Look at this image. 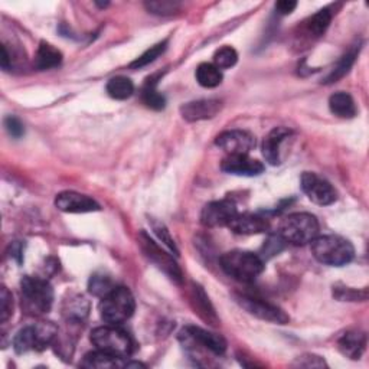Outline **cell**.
I'll use <instances>...</instances> for the list:
<instances>
[{"label": "cell", "mask_w": 369, "mask_h": 369, "mask_svg": "<svg viewBox=\"0 0 369 369\" xmlns=\"http://www.w3.org/2000/svg\"><path fill=\"white\" fill-rule=\"evenodd\" d=\"M310 247L316 260L332 267L346 266L355 257L354 245L339 235H318L310 242Z\"/></svg>", "instance_id": "6da1fadb"}, {"label": "cell", "mask_w": 369, "mask_h": 369, "mask_svg": "<svg viewBox=\"0 0 369 369\" xmlns=\"http://www.w3.org/2000/svg\"><path fill=\"white\" fill-rule=\"evenodd\" d=\"M219 262L225 274L242 283H251L264 270V260L251 251H228L221 257Z\"/></svg>", "instance_id": "7a4b0ae2"}, {"label": "cell", "mask_w": 369, "mask_h": 369, "mask_svg": "<svg viewBox=\"0 0 369 369\" xmlns=\"http://www.w3.org/2000/svg\"><path fill=\"white\" fill-rule=\"evenodd\" d=\"M98 309L105 323L118 326L133 316L136 309L134 297L127 287H114L110 293L101 297Z\"/></svg>", "instance_id": "3957f363"}, {"label": "cell", "mask_w": 369, "mask_h": 369, "mask_svg": "<svg viewBox=\"0 0 369 369\" xmlns=\"http://www.w3.org/2000/svg\"><path fill=\"white\" fill-rule=\"evenodd\" d=\"M278 235L287 244L305 245L319 235V222L312 214L296 213L281 221Z\"/></svg>", "instance_id": "277c9868"}, {"label": "cell", "mask_w": 369, "mask_h": 369, "mask_svg": "<svg viewBox=\"0 0 369 369\" xmlns=\"http://www.w3.org/2000/svg\"><path fill=\"white\" fill-rule=\"evenodd\" d=\"M90 339L97 349L120 358H129L134 352V343L127 332L113 325L94 329Z\"/></svg>", "instance_id": "5b68a950"}, {"label": "cell", "mask_w": 369, "mask_h": 369, "mask_svg": "<svg viewBox=\"0 0 369 369\" xmlns=\"http://www.w3.org/2000/svg\"><path fill=\"white\" fill-rule=\"evenodd\" d=\"M58 336V329L52 323H39L26 326L16 333L13 349L16 354H26L29 350H42Z\"/></svg>", "instance_id": "8992f818"}, {"label": "cell", "mask_w": 369, "mask_h": 369, "mask_svg": "<svg viewBox=\"0 0 369 369\" xmlns=\"http://www.w3.org/2000/svg\"><path fill=\"white\" fill-rule=\"evenodd\" d=\"M138 244H140V247H142V251L145 253V255L153 262L157 269L162 270L172 281H174V283H178V285L182 283L183 274H182L181 267L178 266L177 260L173 258V255L163 251L159 245H157L143 231L138 234Z\"/></svg>", "instance_id": "52a82bcc"}, {"label": "cell", "mask_w": 369, "mask_h": 369, "mask_svg": "<svg viewBox=\"0 0 369 369\" xmlns=\"http://www.w3.org/2000/svg\"><path fill=\"white\" fill-rule=\"evenodd\" d=\"M22 296L32 310L48 313L54 303V290L46 280L26 276L21 281Z\"/></svg>", "instance_id": "ba28073f"}, {"label": "cell", "mask_w": 369, "mask_h": 369, "mask_svg": "<svg viewBox=\"0 0 369 369\" xmlns=\"http://www.w3.org/2000/svg\"><path fill=\"white\" fill-rule=\"evenodd\" d=\"M234 298L245 312L255 316V318L261 321L271 322L276 325H286L290 321L285 310H281L278 306L271 305L266 300H261V298L247 294H235Z\"/></svg>", "instance_id": "9c48e42d"}, {"label": "cell", "mask_w": 369, "mask_h": 369, "mask_svg": "<svg viewBox=\"0 0 369 369\" xmlns=\"http://www.w3.org/2000/svg\"><path fill=\"white\" fill-rule=\"evenodd\" d=\"M300 186L307 195V198L318 205H322V206L332 205L338 199V193L335 188L316 173L305 172L302 174Z\"/></svg>", "instance_id": "30bf717a"}, {"label": "cell", "mask_w": 369, "mask_h": 369, "mask_svg": "<svg viewBox=\"0 0 369 369\" xmlns=\"http://www.w3.org/2000/svg\"><path fill=\"white\" fill-rule=\"evenodd\" d=\"M215 143L228 156L249 154L255 146V138L245 130H228L217 137Z\"/></svg>", "instance_id": "8fae6325"}, {"label": "cell", "mask_w": 369, "mask_h": 369, "mask_svg": "<svg viewBox=\"0 0 369 369\" xmlns=\"http://www.w3.org/2000/svg\"><path fill=\"white\" fill-rule=\"evenodd\" d=\"M238 214L237 205L230 199L215 201L205 205L201 214V222L205 226L217 228V226H228L234 217Z\"/></svg>", "instance_id": "7c38bea8"}, {"label": "cell", "mask_w": 369, "mask_h": 369, "mask_svg": "<svg viewBox=\"0 0 369 369\" xmlns=\"http://www.w3.org/2000/svg\"><path fill=\"white\" fill-rule=\"evenodd\" d=\"M55 206L60 210H62V213H69V214L94 213V210L100 209V205L94 199L73 190L61 192L60 195H57Z\"/></svg>", "instance_id": "4fadbf2b"}, {"label": "cell", "mask_w": 369, "mask_h": 369, "mask_svg": "<svg viewBox=\"0 0 369 369\" xmlns=\"http://www.w3.org/2000/svg\"><path fill=\"white\" fill-rule=\"evenodd\" d=\"M221 169L237 177H258L264 172V165L260 161L251 159L249 154H235L226 156L222 161Z\"/></svg>", "instance_id": "5bb4252c"}, {"label": "cell", "mask_w": 369, "mask_h": 369, "mask_svg": "<svg viewBox=\"0 0 369 369\" xmlns=\"http://www.w3.org/2000/svg\"><path fill=\"white\" fill-rule=\"evenodd\" d=\"M183 335H186L190 341H193L201 348L209 350V352H213L214 355L219 357L225 354L226 341L221 335H217V333L208 332L202 327L189 326L183 330Z\"/></svg>", "instance_id": "9a60e30c"}, {"label": "cell", "mask_w": 369, "mask_h": 369, "mask_svg": "<svg viewBox=\"0 0 369 369\" xmlns=\"http://www.w3.org/2000/svg\"><path fill=\"white\" fill-rule=\"evenodd\" d=\"M222 109V104L218 100H199L188 102L181 107L182 117L186 121H201L214 118Z\"/></svg>", "instance_id": "2e32d148"}, {"label": "cell", "mask_w": 369, "mask_h": 369, "mask_svg": "<svg viewBox=\"0 0 369 369\" xmlns=\"http://www.w3.org/2000/svg\"><path fill=\"white\" fill-rule=\"evenodd\" d=\"M291 136V130L287 127H276L273 129L262 142V156L264 159L277 166L281 163V146Z\"/></svg>", "instance_id": "e0dca14e"}, {"label": "cell", "mask_w": 369, "mask_h": 369, "mask_svg": "<svg viewBox=\"0 0 369 369\" xmlns=\"http://www.w3.org/2000/svg\"><path fill=\"white\" fill-rule=\"evenodd\" d=\"M228 228L235 234L254 235L269 231L270 224L266 218L254 214H237L234 219L228 224Z\"/></svg>", "instance_id": "ac0fdd59"}, {"label": "cell", "mask_w": 369, "mask_h": 369, "mask_svg": "<svg viewBox=\"0 0 369 369\" xmlns=\"http://www.w3.org/2000/svg\"><path fill=\"white\" fill-rule=\"evenodd\" d=\"M366 346L365 333L358 330H348L338 339L341 354L349 359H359Z\"/></svg>", "instance_id": "d6986e66"}, {"label": "cell", "mask_w": 369, "mask_h": 369, "mask_svg": "<svg viewBox=\"0 0 369 369\" xmlns=\"http://www.w3.org/2000/svg\"><path fill=\"white\" fill-rule=\"evenodd\" d=\"M190 300L195 307V313H198L204 321H206L210 325H217L218 318L215 314V310L210 305L208 296L205 294L204 289L198 285H192V293H190Z\"/></svg>", "instance_id": "ffe728a7"}, {"label": "cell", "mask_w": 369, "mask_h": 369, "mask_svg": "<svg viewBox=\"0 0 369 369\" xmlns=\"http://www.w3.org/2000/svg\"><path fill=\"white\" fill-rule=\"evenodd\" d=\"M61 62H62L61 51L48 42H41L37 51V55H35L33 61L35 66H37L39 71H45V69L58 66Z\"/></svg>", "instance_id": "44dd1931"}, {"label": "cell", "mask_w": 369, "mask_h": 369, "mask_svg": "<svg viewBox=\"0 0 369 369\" xmlns=\"http://www.w3.org/2000/svg\"><path fill=\"white\" fill-rule=\"evenodd\" d=\"M330 111L341 118H354L357 116V104L348 93L339 91L329 98Z\"/></svg>", "instance_id": "7402d4cb"}, {"label": "cell", "mask_w": 369, "mask_h": 369, "mask_svg": "<svg viewBox=\"0 0 369 369\" xmlns=\"http://www.w3.org/2000/svg\"><path fill=\"white\" fill-rule=\"evenodd\" d=\"M127 358H120L107 352H102V350L97 349L96 352H90L89 355H85L82 361V366L87 368H127L129 361Z\"/></svg>", "instance_id": "603a6c76"}, {"label": "cell", "mask_w": 369, "mask_h": 369, "mask_svg": "<svg viewBox=\"0 0 369 369\" xmlns=\"http://www.w3.org/2000/svg\"><path fill=\"white\" fill-rule=\"evenodd\" d=\"M89 310L90 305L87 302V298L82 296L71 297L69 300L65 302L64 306V314L68 322H75V323L82 322L87 318V314H89Z\"/></svg>", "instance_id": "cb8c5ba5"}, {"label": "cell", "mask_w": 369, "mask_h": 369, "mask_svg": "<svg viewBox=\"0 0 369 369\" xmlns=\"http://www.w3.org/2000/svg\"><path fill=\"white\" fill-rule=\"evenodd\" d=\"M197 81L199 85L205 87V89H215L221 82H222V73L221 69L217 68L214 64H201L197 68Z\"/></svg>", "instance_id": "d4e9b609"}, {"label": "cell", "mask_w": 369, "mask_h": 369, "mask_svg": "<svg viewBox=\"0 0 369 369\" xmlns=\"http://www.w3.org/2000/svg\"><path fill=\"white\" fill-rule=\"evenodd\" d=\"M107 94L114 100H127L134 93V84L127 77H114L107 82Z\"/></svg>", "instance_id": "484cf974"}, {"label": "cell", "mask_w": 369, "mask_h": 369, "mask_svg": "<svg viewBox=\"0 0 369 369\" xmlns=\"http://www.w3.org/2000/svg\"><path fill=\"white\" fill-rule=\"evenodd\" d=\"M359 54V46L357 48H352L350 49L348 54H345L341 61L336 64V66L332 69L330 74L325 78V84H332V82H336L338 80H341L342 77H345L348 73H349V69L352 68V65L355 64V60Z\"/></svg>", "instance_id": "4316f807"}, {"label": "cell", "mask_w": 369, "mask_h": 369, "mask_svg": "<svg viewBox=\"0 0 369 369\" xmlns=\"http://www.w3.org/2000/svg\"><path fill=\"white\" fill-rule=\"evenodd\" d=\"M332 21V12L329 10V8H325L322 10H319L318 13H314L310 19L306 22V32L310 37L318 38L321 35H323L326 32V29L329 28Z\"/></svg>", "instance_id": "83f0119b"}, {"label": "cell", "mask_w": 369, "mask_h": 369, "mask_svg": "<svg viewBox=\"0 0 369 369\" xmlns=\"http://www.w3.org/2000/svg\"><path fill=\"white\" fill-rule=\"evenodd\" d=\"M156 78H149L145 89L142 90V101L146 104V107L156 110V111H161L165 109L166 105V98L156 90Z\"/></svg>", "instance_id": "f1b7e54d"}, {"label": "cell", "mask_w": 369, "mask_h": 369, "mask_svg": "<svg viewBox=\"0 0 369 369\" xmlns=\"http://www.w3.org/2000/svg\"><path fill=\"white\" fill-rule=\"evenodd\" d=\"M166 46H168V41H166V39L162 41V42H159V44L153 45L152 48H149V49L145 52V54H142V55H140L134 62H132V64H130V68H133V69L143 68V66H146V65L154 62V61H156L157 58H159V57L163 54V52L166 51Z\"/></svg>", "instance_id": "f546056e"}, {"label": "cell", "mask_w": 369, "mask_h": 369, "mask_svg": "<svg viewBox=\"0 0 369 369\" xmlns=\"http://www.w3.org/2000/svg\"><path fill=\"white\" fill-rule=\"evenodd\" d=\"M116 286L113 285V281L109 276L105 274H94L91 276L90 281H89V290L91 294L97 296V297H104L107 293H110Z\"/></svg>", "instance_id": "4dcf8cb0"}, {"label": "cell", "mask_w": 369, "mask_h": 369, "mask_svg": "<svg viewBox=\"0 0 369 369\" xmlns=\"http://www.w3.org/2000/svg\"><path fill=\"white\" fill-rule=\"evenodd\" d=\"M237 61H238V54L231 46H222L214 54V65L219 69L231 68L237 64Z\"/></svg>", "instance_id": "1f68e13d"}, {"label": "cell", "mask_w": 369, "mask_h": 369, "mask_svg": "<svg viewBox=\"0 0 369 369\" xmlns=\"http://www.w3.org/2000/svg\"><path fill=\"white\" fill-rule=\"evenodd\" d=\"M146 8L154 15H173L181 9V3L170 2V0H156V2H147Z\"/></svg>", "instance_id": "d6a6232c"}, {"label": "cell", "mask_w": 369, "mask_h": 369, "mask_svg": "<svg viewBox=\"0 0 369 369\" xmlns=\"http://www.w3.org/2000/svg\"><path fill=\"white\" fill-rule=\"evenodd\" d=\"M13 313V298L9 290L2 286L0 289V322L6 323Z\"/></svg>", "instance_id": "836d02e7"}, {"label": "cell", "mask_w": 369, "mask_h": 369, "mask_svg": "<svg viewBox=\"0 0 369 369\" xmlns=\"http://www.w3.org/2000/svg\"><path fill=\"white\" fill-rule=\"evenodd\" d=\"M286 244H287V242H286L283 238H281L278 234H277V235H271V237L269 238V241L264 244V247H262V250H261L262 255H260V257H261L262 260H264V257H266V258H270V257L278 254L281 250H285Z\"/></svg>", "instance_id": "e575fe53"}, {"label": "cell", "mask_w": 369, "mask_h": 369, "mask_svg": "<svg viewBox=\"0 0 369 369\" xmlns=\"http://www.w3.org/2000/svg\"><path fill=\"white\" fill-rule=\"evenodd\" d=\"M333 296H335L336 298H339V300L342 302H357V300H366L368 297V293L366 290L363 291H358V290H354V289H349V287H343V289H335L333 290Z\"/></svg>", "instance_id": "d590c367"}, {"label": "cell", "mask_w": 369, "mask_h": 369, "mask_svg": "<svg viewBox=\"0 0 369 369\" xmlns=\"http://www.w3.org/2000/svg\"><path fill=\"white\" fill-rule=\"evenodd\" d=\"M153 231L156 233V235L159 237L162 240V242H165L166 247L174 254V255H178L179 251L177 249V245H174L173 240L170 238L169 235V231L166 230V226L162 224V222H153Z\"/></svg>", "instance_id": "8d00e7d4"}, {"label": "cell", "mask_w": 369, "mask_h": 369, "mask_svg": "<svg viewBox=\"0 0 369 369\" xmlns=\"http://www.w3.org/2000/svg\"><path fill=\"white\" fill-rule=\"evenodd\" d=\"M5 127H6L8 133L15 138H21L25 134V127L22 125V121L17 117H13V116L6 117L5 118Z\"/></svg>", "instance_id": "74e56055"}, {"label": "cell", "mask_w": 369, "mask_h": 369, "mask_svg": "<svg viewBox=\"0 0 369 369\" xmlns=\"http://www.w3.org/2000/svg\"><path fill=\"white\" fill-rule=\"evenodd\" d=\"M297 365L305 368H323L326 366V362L316 355H303L297 358Z\"/></svg>", "instance_id": "f35d334b"}, {"label": "cell", "mask_w": 369, "mask_h": 369, "mask_svg": "<svg viewBox=\"0 0 369 369\" xmlns=\"http://www.w3.org/2000/svg\"><path fill=\"white\" fill-rule=\"evenodd\" d=\"M297 8V2L293 0H281V2L276 3V10L280 15H290Z\"/></svg>", "instance_id": "ab89813d"}, {"label": "cell", "mask_w": 369, "mask_h": 369, "mask_svg": "<svg viewBox=\"0 0 369 369\" xmlns=\"http://www.w3.org/2000/svg\"><path fill=\"white\" fill-rule=\"evenodd\" d=\"M9 62H10V57L8 54V49L6 46H2V60H0V64H2L3 69L9 68Z\"/></svg>", "instance_id": "60d3db41"}]
</instances>
